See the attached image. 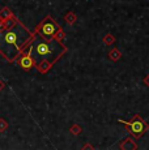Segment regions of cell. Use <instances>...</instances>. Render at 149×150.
Masks as SVG:
<instances>
[{
  "label": "cell",
  "mask_w": 149,
  "mask_h": 150,
  "mask_svg": "<svg viewBox=\"0 0 149 150\" xmlns=\"http://www.w3.org/2000/svg\"><path fill=\"white\" fill-rule=\"evenodd\" d=\"M34 41H31V56L35 63L34 67H37L41 73H47L51 67L67 52V47L63 45V42L56 39L45 41L41 38L33 43Z\"/></svg>",
  "instance_id": "cell-1"
},
{
  "label": "cell",
  "mask_w": 149,
  "mask_h": 150,
  "mask_svg": "<svg viewBox=\"0 0 149 150\" xmlns=\"http://www.w3.org/2000/svg\"><path fill=\"white\" fill-rule=\"evenodd\" d=\"M20 38H21V31L16 26L9 30L0 31V52L9 62L16 60L18 54L24 51L22 46L18 45Z\"/></svg>",
  "instance_id": "cell-2"
},
{
  "label": "cell",
  "mask_w": 149,
  "mask_h": 150,
  "mask_svg": "<svg viewBox=\"0 0 149 150\" xmlns=\"http://www.w3.org/2000/svg\"><path fill=\"white\" fill-rule=\"evenodd\" d=\"M60 29L59 24L56 21H54L51 16H46L38 25H37L34 34L38 38H42L45 41H51L55 37V33Z\"/></svg>",
  "instance_id": "cell-3"
},
{
  "label": "cell",
  "mask_w": 149,
  "mask_h": 150,
  "mask_svg": "<svg viewBox=\"0 0 149 150\" xmlns=\"http://www.w3.org/2000/svg\"><path fill=\"white\" fill-rule=\"evenodd\" d=\"M118 122L122 123V124H124V125L127 127V129L130 131V133L132 134L135 138L143 137L145 132L149 129V125L147 124V122H145V120L143 119L140 115H135L130 122H126V120H122V119H119Z\"/></svg>",
  "instance_id": "cell-4"
},
{
  "label": "cell",
  "mask_w": 149,
  "mask_h": 150,
  "mask_svg": "<svg viewBox=\"0 0 149 150\" xmlns=\"http://www.w3.org/2000/svg\"><path fill=\"white\" fill-rule=\"evenodd\" d=\"M17 63H18L20 67L26 72L30 71V69L35 65L33 56H31V42L28 45V47L25 48L24 51H21V52L18 54V56H17Z\"/></svg>",
  "instance_id": "cell-5"
},
{
  "label": "cell",
  "mask_w": 149,
  "mask_h": 150,
  "mask_svg": "<svg viewBox=\"0 0 149 150\" xmlns=\"http://www.w3.org/2000/svg\"><path fill=\"white\" fill-rule=\"evenodd\" d=\"M120 149L126 150V149H137V145L135 144V141L131 137H127L122 144H120Z\"/></svg>",
  "instance_id": "cell-6"
},
{
  "label": "cell",
  "mask_w": 149,
  "mask_h": 150,
  "mask_svg": "<svg viewBox=\"0 0 149 150\" xmlns=\"http://www.w3.org/2000/svg\"><path fill=\"white\" fill-rule=\"evenodd\" d=\"M109 57H110V60H113V62H118L120 57H122V54H120V51L118 48H111V50L109 51Z\"/></svg>",
  "instance_id": "cell-7"
},
{
  "label": "cell",
  "mask_w": 149,
  "mask_h": 150,
  "mask_svg": "<svg viewBox=\"0 0 149 150\" xmlns=\"http://www.w3.org/2000/svg\"><path fill=\"white\" fill-rule=\"evenodd\" d=\"M15 14L9 11V8L4 7L1 11H0V20H5V18H9V17H13Z\"/></svg>",
  "instance_id": "cell-8"
},
{
  "label": "cell",
  "mask_w": 149,
  "mask_h": 150,
  "mask_svg": "<svg viewBox=\"0 0 149 150\" xmlns=\"http://www.w3.org/2000/svg\"><path fill=\"white\" fill-rule=\"evenodd\" d=\"M64 20H65V22H68V24H73V22H76L77 16H76V13H73V12H68L64 16Z\"/></svg>",
  "instance_id": "cell-9"
},
{
  "label": "cell",
  "mask_w": 149,
  "mask_h": 150,
  "mask_svg": "<svg viewBox=\"0 0 149 150\" xmlns=\"http://www.w3.org/2000/svg\"><path fill=\"white\" fill-rule=\"evenodd\" d=\"M114 41H115V38H114L111 34H106V35L104 37V43L106 46H111L114 43Z\"/></svg>",
  "instance_id": "cell-10"
},
{
  "label": "cell",
  "mask_w": 149,
  "mask_h": 150,
  "mask_svg": "<svg viewBox=\"0 0 149 150\" xmlns=\"http://www.w3.org/2000/svg\"><path fill=\"white\" fill-rule=\"evenodd\" d=\"M70 131H71V133H72V134H80V133H81V131H82V128H81L80 125H77V124H76V125H72V127H71Z\"/></svg>",
  "instance_id": "cell-11"
},
{
  "label": "cell",
  "mask_w": 149,
  "mask_h": 150,
  "mask_svg": "<svg viewBox=\"0 0 149 150\" xmlns=\"http://www.w3.org/2000/svg\"><path fill=\"white\" fill-rule=\"evenodd\" d=\"M8 129V123L5 119H0V132H5Z\"/></svg>",
  "instance_id": "cell-12"
},
{
  "label": "cell",
  "mask_w": 149,
  "mask_h": 150,
  "mask_svg": "<svg viewBox=\"0 0 149 150\" xmlns=\"http://www.w3.org/2000/svg\"><path fill=\"white\" fill-rule=\"evenodd\" d=\"M144 83H145V85H147L148 88H149V73L147 74V76H145V79H144Z\"/></svg>",
  "instance_id": "cell-13"
},
{
  "label": "cell",
  "mask_w": 149,
  "mask_h": 150,
  "mask_svg": "<svg viewBox=\"0 0 149 150\" xmlns=\"http://www.w3.org/2000/svg\"><path fill=\"white\" fill-rule=\"evenodd\" d=\"M4 88H5V83L3 82L1 80H0V91H1V90H3V89H4Z\"/></svg>",
  "instance_id": "cell-14"
},
{
  "label": "cell",
  "mask_w": 149,
  "mask_h": 150,
  "mask_svg": "<svg viewBox=\"0 0 149 150\" xmlns=\"http://www.w3.org/2000/svg\"><path fill=\"white\" fill-rule=\"evenodd\" d=\"M82 149H93V146H90V145H85Z\"/></svg>",
  "instance_id": "cell-15"
}]
</instances>
